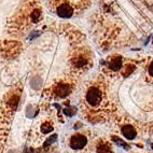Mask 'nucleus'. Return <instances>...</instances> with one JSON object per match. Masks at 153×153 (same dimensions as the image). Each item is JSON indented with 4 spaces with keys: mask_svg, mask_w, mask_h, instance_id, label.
I'll use <instances>...</instances> for the list:
<instances>
[{
    "mask_svg": "<svg viewBox=\"0 0 153 153\" xmlns=\"http://www.w3.org/2000/svg\"><path fill=\"white\" fill-rule=\"evenodd\" d=\"M102 95H101V91L96 86H92L86 93V101L91 106H98L101 102Z\"/></svg>",
    "mask_w": 153,
    "mask_h": 153,
    "instance_id": "nucleus-1",
    "label": "nucleus"
},
{
    "mask_svg": "<svg viewBox=\"0 0 153 153\" xmlns=\"http://www.w3.org/2000/svg\"><path fill=\"white\" fill-rule=\"evenodd\" d=\"M86 141H88L86 137L83 136V135H80V134L74 135L70 139V147L72 149H76V150H80V149H82V148L85 147Z\"/></svg>",
    "mask_w": 153,
    "mask_h": 153,
    "instance_id": "nucleus-2",
    "label": "nucleus"
},
{
    "mask_svg": "<svg viewBox=\"0 0 153 153\" xmlns=\"http://www.w3.org/2000/svg\"><path fill=\"white\" fill-rule=\"evenodd\" d=\"M57 14L58 16L63 17V19H69L74 14V9L67 3H63L57 8Z\"/></svg>",
    "mask_w": 153,
    "mask_h": 153,
    "instance_id": "nucleus-3",
    "label": "nucleus"
},
{
    "mask_svg": "<svg viewBox=\"0 0 153 153\" xmlns=\"http://www.w3.org/2000/svg\"><path fill=\"white\" fill-rule=\"evenodd\" d=\"M54 93L56 94V96H58L60 98L66 97V96L70 93V86L68 84H58L55 88Z\"/></svg>",
    "mask_w": 153,
    "mask_h": 153,
    "instance_id": "nucleus-4",
    "label": "nucleus"
},
{
    "mask_svg": "<svg viewBox=\"0 0 153 153\" xmlns=\"http://www.w3.org/2000/svg\"><path fill=\"white\" fill-rule=\"evenodd\" d=\"M122 134H123V136L125 137L126 139L133 140L135 137H136L137 133H136V131H135V128L133 127V126L126 125L122 128Z\"/></svg>",
    "mask_w": 153,
    "mask_h": 153,
    "instance_id": "nucleus-5",
    "label": "nucleus"
},
{
    "mask_svg": "<svg viewBox=\"0 0 153 153\" xmlns=\"http://www.w3.org/2000/svg\"><path fill=\"white\" fill-rule=\"evenodd\" d=\"M97 153H112V149L109 143L107 142H100L97 146Z\"/></svg>",
    "mask_w": 153,
    "mask_h": 153,
    "instance_id": "nucleus-6",
    "label": "nucleus"
},
{
    "mask_svg": "<svg viewBox=\"0 0 153 153\" xmlns=\"http://www.w3.org/2000/svg\"><path fill=\"white\" fill-rule=\"evenodd\" d=\"M122 66V57H114L113 59H111L109 64V67L112 69V70H119Z\"/></svg>",
    "mask_w": 153,
    "mask_h": 153,
    "instance_id": "nucleus-7",
    "label": "nucleus"
},
{
    "mask_svg": "<svg viewBox=\"0 0 153 153\" xmlns=\"http://www.w3.org/2000/svg\"><path fill=\"white\" fill-rule=\"evenodd\" d=\"M30 85H31V88H33V90H39L42 85L41 78H40V76H35V78L31 79V81H30Z\"/></svg>",
    "mask_w": 153,
    "mask_h": 153,
    "instance_id": "nucleus-8",
    "label": "nucleus"
},
{
    "mask_svg": "<svg viewBox=\"0 0 153 153\" xmlns=\"http://www.w3.org/2000/svg\"><path fill=\"white\" fill-rule=\"evenodd\" d=\"M74 64L76 67H79V68L84 67L85 64H86V58L83 57V56H78L76 59H74Z\"/></svg>",
    "mask_w": 153,
    "mask_h": 153,
    "instance_id": "nucleus-9",
    "label": "nucleus"
},
{
    "mask_svg": "<svg viewBox=\"0 0 153 153\" xmlns=\"http://www.w3.org/2000/svg\"><path fill=\"white\" fill-rule=\"evenodd\" d=\"M112 140H113V141H114L115 143H117V145L119 146V147H122L123 149H125V150H128V149H129V146L126 145L125 142H124L122 139H120L119 137H117V136H112Z\"/></svg>",
    "mask_w": 153,
    "mask_h": 153,
    "instance_id": "nucleus-10",
    "label": "nucleus"
},
{
    "mask_svg": "<svg viewBox=\"0 0 153 153\" xmlns=\"http://www.w3.org/2000/svg\"><path fill=\"white\" fill-rule=\"evenodd\" d=\"M40 19H41V11L39 9H35L31 13V21L33 23H37L40 21Z\"/></svg>",
    "mask_w": 153,
    "mask_h": 153,
    "instance_id": "nucleus-11",
    "label": "nucleus"
},
{
    "mask_svg": "<svg viewBox=\"0 0 153 153\" xmlns=\"http://www.w3.org/2000/svg\"><path fill=\"white\" fill-rule=\"evenodd\" d=\"M134 70H135L134 65H126L125 67L122 69V74H123V76H128Z\"/></svg>",
    "mask_w": 153,
    "mask_h": 153,
    "instance_id": "nucleus-12",
    "label": "nucleus"
},
{
    "mask_svg": "<svg viewBox=\"0 0 153 153\" xmlns=\"http://www.w3.org/2000/svg\"><path fill=\"white\" fill-rule=\"evenodd\" d=\"M53 131V125L49 122H45L41 125V131L43 134H49Z\"/></svg>",
    "mask_w": 153,
    "mask_h": 153,
    "instance_id": "nucleus-13",
    "label": "nucleus"
},
{
    "mask_svg": "<svg viewBox=\"0 0 153 153\" xmlns=\"http://www.w3.org/2000/svg\"><path fill=\"white\" fill-rule=\"evenodd\" d=\"M64 113H65L67 117H74L76 113V109L74 107H68V108H65V109H64Z\"/></svg>",
    "mask_w": 153,
    "mask_h": 153,
    "instance_id": "nucleus-14",
    "label": "nucleus"
},
{
    "mask_svg": "<svg viewBox=\"0 0 153 153\" xmlns=\"http://www.w3.org/2000/svg\"><path fill=\"white\" fill-rule=\"evenodd\" d=\"M26 117L29 119H33L35 117V109H33V107L31 105L27 106V108H26Z\"/></svg>",
    "mask_w": 153,
    "mask_h": 153,
    "instance_id": "nucleus-15",
    "label": "nucleus"
},
{
    "mask_svg": "<svg viewBox=\"0 0 153 153\" xmlns=\"http://www.w3.org/2000/svg\"><path fill=\"white\" fill-rule=\"evenodd\" d=\"M56 140H57V135H52V136L50 137V138H48L47 141L44 142V147L47 148V147H49V146L53 145V143H54Z\"/></svg>",
    "mask_w": 153,
    "mask_h": 153,
    "instance_id": "nucleus-16",
    "label": "nucleus"
},
{
    "mask_svg": "<svg viewBox=\"0 0 153 153\" xmlns=\"http://www.w3.org/2000/svg\"><path fill=\"white\" fill-rule=\"evenodd\" d=\"M149 71H150V74L153 76V67H152V65L150 66V68H149Z\"/></svg>",
    "mask_w": 153,
    "mask_h": 153,
    "instance_id": "nucleus-17",
    "label": "nucleus"
},
{
    "mask_svg": "<svg viewBox=\"0 0 153 153\" xmlns=\"http://www.w3.org/2000/svg\"><path fill=\"white\" fill-rule=\"evenodd\" d=\"M8 153H17V152H16V151H15V150H10Z\"/></svg>",
    "mask_w": 153,
    "mask_h": 153,
    "instance_id": "nucleus-18",
    "label": "nucleus"
},
{
    "mask_svg": "<svg viewBox=\"0 0 153 153\" xmlns=\"http://www.w3.org/2000/svg\"><path fill=\"white\" fill-rule=\"evenodd\" d=\"M151 148H152V149H153V143H152V146H151Z\"/></svg>",
    "mask_w": 153,
    "mask_h": 153,
    "instance_id": "nucleus-19",
    "label": "nucleus"
},
{
    "mask_svg": "<svg viewBox=\"0 0 153 153\" xmlns=\"http://www.w3.org/2000/svg\"><path fill=\"white\" fill-rule=\"evenodd\" d=\"M152 67H153V63H152Z\"/></svg>",
    "mask_w": 153,
    "mask_h": 153,
    "instance_id": "nucleus-20",
    "label": "nucleus"
}]
</instances>
